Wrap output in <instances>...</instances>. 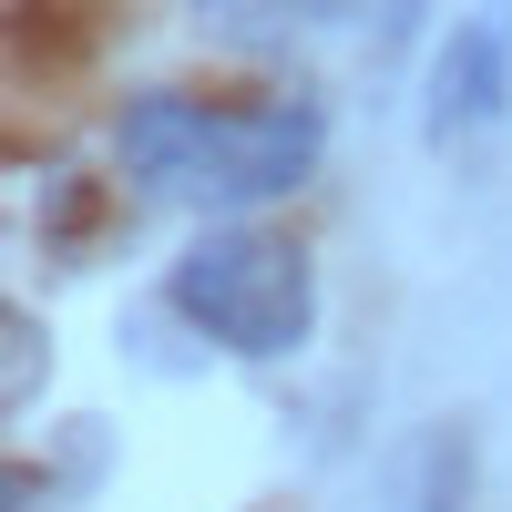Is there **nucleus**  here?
<instances>
[{"label": "nucleus", "mask_w": 512, "mask_h": 512, "mask_svg": "<svg viewBox=\"0 0 512 512\" xmlns=\"http://www.w3.org/2000/svg\"><path fill=\"white\" fill-rule=\"evenodd\" d=\"M328 123L308 93H256V103H195V93H134L113 123V164L134 195L195 205V216H256L318 175Z\"/></svg>", "instance_id": "1"}, {"label": "nucleus", "mask_w": 512, "mask_h": 512, "mask_svg": "<svg viewBox=\"0 0 512 512\" xmlns=\"http://www.w3.org/2000/svg\"><path fill=\"white\" fill-rule=\"evenodd\" d=\"M164 297H175V318L195 338H216L226 359H287V349H308V328H318V267L287 236H267V226H205L175 256Z\"/></svg>", "instance_id": "2"}, {"label": "nucleus", "mask_w": 512, "mask_h": 512, "mask_svg": "<svg viewBox=\"0 0 512 512\" xmlns=\"http://www.w3.org/2000/svg\"><path fill=\"white\" fill-rule=\"evenodd\" d=\"M512 103V11L502 0H482V11H461L441 31V52H431V93H420V144L451 154V144H472L482 123H502Z\"/></svg>", "instance_id": "3"}, {"label": "nucleus", "mask_w": 512, "mask_h": 512, "mask_svg": "<svg viewBox=\"0 0 512 512\" xmlns=\"http://www.w3.org/2000/svg\"><path fill=\"white\" fill-rule=\"evenodd\" d=\"M195 21L216 31V41L267 52V41H287V31H308V21H318V0H195Z\"/></svg>", "instance_id": "4"}, {"label": "nucleus", "mask_w": 512, "mask_h": 512, "mask_svg": "<svg viewBox=\"0 0 512 512\" xmlns=\"http://www.w3.org/2000/svg\"><path fill=\"white\" fill-rule=\"evenodd\" d=\"M410 512H461V472H472V441H461V431H431V441H420L410 451Z\"/></svg>", "instance_id": "5"}, {"label": "nucleus", "mask_w": 512, "mask_h": 512, "mask_svg": "<svg viewBox=\"0 0 512 512\" xmlns=\"http://www.w3.org/2000/svg\"><path fill=\"white\" fill-rule=\"evenodd\" d=\"M369 11H379L369 21V62H390L400 41H410V21H420V0H369Z\"/></svg>", "instance_id": "6"}, {"label": "nucleus", "mask_w": 512, "mask_h": 512, "mask_svg": "<svg viewBox=\"0 0 512 512\" xmlns=\"http://www.w3.org/2000/svg\"><path fill=\"white\" fill-rule=\"evenodd\" d=\"M31 369H41V328H31V318L11 308V410L31 400Z\"/></svg>", "instance_id": "7"}]
</instances>
